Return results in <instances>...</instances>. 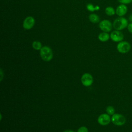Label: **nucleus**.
I'll list each match as a JSON object with an SVG mask.
<instances>
[{
	"mask_svg": "<svg viewBox=\"0 0 132 132\" xmlns=\"http://www.w3.org/2000/svg\"><path fill=\"white\" fill-rule=\"evenodd\" d=\"M110 37L114 42H121L124 38L123 34L120 30H114L110 34Z\"/></svg>",
	"mask_w": 132,
	"mask_h": 132,
	"instance_id": "nucleus-7",
	"label": "nucleus"
},
{
	"mask_svg": "<svg viewBox=\"0 0 132 132\" xmlns=\"http://www.w3.org/2000/svg\"><path fill=\"white\" fill-rule=\"evenodd\" d=\"M118 2L122 4H129L132 2V0H118Z\"/></svg>",
	"mask_w": 132,
	"mask_h": 132,
	"instance_id": "nucleus-18",
	"label": "nucleus"
},
{
	"mask_svg": "<svg viewBox=\"0 0 132 132\" xmlns=\"http://www.w3.org/2000/svg\"><path fill=\"white\" fill-rule=\"evenodd\" d=\"M106 112L107 113V114H108L109 115H113V114H114V112H115L114 108L111 106H108L106 108Z\"/></svg>",
	"mask_w": 132,
	"mask_h": 132,
	"instance_id": "nucleus-15",
	"label": "nucleus"
},
{
	"mask_svg": "<svg viewBox=\"0 0 132 132\" xmlns=\"http://www.w3.org/2000/svg\"><path fill=\"white\" fill-rule=\"evenodd\" d=\"M111 121V119L108 114L103 113L101 114L97 119L98 123L101 125H106L108 124Z\"/></svg>",
	"mask_w": 132,
	"mask_h": 132,
	"instance_id": "nucleus-9",
	"label": "nucleus"
},
{
	"mask_svg": "<svg viewBox=\"0 0 132 132\" xmlns=\"http://www.w3.org/2000/svg\"><path fill=\"white\" fill-rule=\"evenodd\" d=\"M32 46L36 50H40L42 47L41 43L38 41H34L32 44Z\"/></svg>",
	"mask_w": 132,
	"mask_h": 132,
	"instance_id": "nucleus-13",
	"label": "nucleus"
},
{
	"mask_svg": "<svg viewBox=\"0 0 132 132\" xmlns=\"http://www.w3.org/2000/svg\"><path fill=\"white\" fill-rule=\"evenodd\" d=\"M99 27L104 32H108L111 30L112 25L109 20H104L100 22L99 24Z\"/></svg>",
	"mask_w": 132,
	"mask_h": 132,
	"instance_id": "nucleus-5",
	"label": "nucleus"
},
{
	"mask_svg": "<svg viewBox=\"0 0 132 132\" xmlns=\"http://www.w3.org/2000/svg\"><path fill=\"white\" fill-rule=\"evenodd\" d=\"M35 21L33 17L32 16H27L23 22V28L26 30L30 29L35 25Z\"/></svg>",
	"mask_w": 132,
	"mask_h": 132,
	"instance_id": "nucleus-8",
	"label": "nucleus"
},
{
	"mask_svg": "<svg viewBox=\"0 0 132 132\" xmlns=\"http://www.w3.org/2000/svg\"><path fill=\"white\" fill-rule=\"evenodd\" d=\"M81 81L82 85L86 87L91 86L93 81L92 75L89 73L84 74L81 77Z\"/></svg>",
	"mask_w": 132,
	"mask_h": 132,
	"instance_id": "nucleus-6",
	"label": "nucleus"
},
{
	"mask_svg": "<svg viewBox=\"0 0 132 132\" xmlns=\"http://www.w3.org/2000/svg\"><path fill=\"white\" fill-rule=\"evenodd\" d=\"M106 14L108 15L111 16L115 14V10L112 7H107L105 9Z\"/></svg>",
	"mask_w": 132,
	"mask_h": 132,
	"instance_id": "nucleus-14",
	"label": "nucleus"
},
{
	"mask_svg": "<svg viewBox=\"0 0 132 132\" xmlns=\"http://www.w3.org/2000/svg\"><path fill=\"white\" fill-rule=\"evenodd\" d=\"M89 19L91 22L94 23H98L100 21L99 16L97 14H94V13L91 14L89 16Z\"/></svg>",
	"mask_w": 132,
	"mask_h": 132,
	"instance_id": "nucleus-12",
	"label": "nucleus"
},
{
	"mask_svg": "<svg viewBox=\"0 0 132 132\" xmlns=\"http://www.w3.org/2000/svg\"><path fill=\"white\" fill-rule=\"evenodd\" d=\"M40 55L41 58L45 61H49L52 60L53 54L51 48L47 46H43L40 50Z\"/></svg>",
	"mask_w": 132,
	"mask_h": 132,
	"instance_id": "nucleus-2",
	"label": "nucleus"
},
{
	"mask_svg": "<svg viewBox=\"0 0 132 132\" xmlns=\"http://www.w3.org/2000/svg\"><path fill=\"white\" fill-rule=\"evenodd\" d=\"M110 36L106 32H103L100 33L98 36V39L102 42H106L109 40Z\"/></svg>",
	"mask_w": 132,
	"mask_h": 132,
	"instance_id": "nucleus-11",
	"label": "nucleus"
},
{
	"mask_svg": "<svg viewBox=\"0 0 132 132\" xmlns=\"http://www.w3.org/2000/svg\"><path fill=\"white\" fill-rule=\"evenodd\" d=\"M127 29L129 32H130V33H132V23L128 24L127 26Z\"/></svg>",
	"mask_w": 132,
	"mask_h": 132,
	"instance_id": "nucleus-19",
	"label": "nucleus"
},
{
	"mask_svg": "<svg viewBox=\"0 0 132 132\" xmlns=\"http://www.w3.org/2000/svg\"><path fill=\"white\" fill-rule=\"evenodd\" d=\"M128 25V21L125 18L120 16L117 18L113 23V28L117 30H121L124 29Z\"/></svg>",
	"mask_w": 132,
	"mask_h": 132,
	"instance_id": "nucleus-1",
	"label": "nucleus"
},
{
	"mask_svg": "<svg viewBox=\"0 0 132 132\" xmlns=\"http://www.w3.org/2000/svg\"><path fill=\"white\" fill-rule=\"evenodd\" d=\"M77 132H88V129L85 126H81L78 128Z\"/></svg>",
	"mask_w": 132,
	"mask_h": 132,
	"instance_id": "nucleus-17",
	"label": "nucleus"
},
{
	"mask_svg": "<svg viewBox=\"0 0 132 132\" xmlns=\"http://www.w3.org/2000/svg\"><path fill=\"white\" fill-rule=\"evenodd\" d=\"M87 9L90 11H91V12H93L95 10V7H94L93 6L92 4H88L87 5Z\"/></svg>",
	"mask_w": 132,
	"mask_h": 132,
	"instance_id": "nucleus-16",
	"label": "nucleus"
},
{
	"mask_svg": "<svg viewBox=\"0 0 132 132\" xmlns=\"http://www.w3.org/2000/svg\"><path fill=\"white\" fill-rule=\"evenodd\" d=\"M63 132H74V131L72 130H67L64 131Z\"/></svg>",
	"mask_w": 132,
	"mask_h": 132,
	"instance_id": "nucleus-21",
	"label": "nucleus"
},
{
	"mask_svg": "<svg viewBox=\"0 0 132 132\" xmlns=\"http://www.w3.org/2000/svg\"><path fill=\"white\" fill-rule=\"evenodd\" d=\"M127 11V6L125 4H122L118 6V7L116 9V13L118 15L120 16H122L126 13Z\"/></svg>",
	"mask_w": 132,
	"mask_h": 132,
	"instance_id": "nucleus-10",
	"label": "nucleus"
},
{
	"mask_svg": "<svg viewBox=\"0 0 132 132\" xmlns=\"http://www.w3.org/2000/svg\"><path fill=\"white\" fill-rule=\"evenodd\" d=\"M130 48L131 46L130 44L127 41H121L117 46V48L118 52L123 54L128 52L130 50Z\"/></svg>",
	"mask_w": 132,
	"mask_h": 132,
	"instance_id": "nucleus-4",
	"label": "nucleus"
},
{
	"mask_svg": "<svg viewBox=\"0 0 132 132\" xmlns=\"http://www.w3.org/2000/svg\"><path fill=\"white\" fill-rule=\"evenodd\" d=\"M129 20L130 22H132V13L129 15Z\"/></svg>",
	"mask_w": 132,
	"mask_h": 132,
	"instance_id": "nucleus-20",
	"label": "nucleus"
},
{
	"mask_svg": "<svg viewBox=\"0 0 132 132\" xmlns=\"http://www.w3.org/2000/svg\"><path fill=\"white\" fill-rule=\"evenodd\" d=\"M111 120L112 123L117 126L123 125L126 122L125 118L123 115L119 113L113 114Z\"/></svg>",
	"mask_w": 132,
	"mask_h": 132,
	"instance_id": "nucleus-3",
	"label": "nucleus"
}]
</instances>
